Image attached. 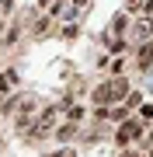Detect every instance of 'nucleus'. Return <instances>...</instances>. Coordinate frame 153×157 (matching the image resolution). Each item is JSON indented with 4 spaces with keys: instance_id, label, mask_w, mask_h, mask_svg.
Wrapping results in <instances>:
<instances>
[{
    "instance_id": "obj_6",
    "label": "nucleus",
    "mask_w": 153,
    "mask_h": 157,
    "mask_svg": "<svg viewBox=\"0 0 153 157\" xmlns=\"http://www.w3.org/2000/svg\"><path fill=\"white\" fill-rule=\"evenodd\" d=\"M150 28H153L150 21H139V25H136V32H139V35H150Z\"/></svg>"
},
{
    "instance_id": "obj_9",
    "label": "nucleus",
    "mask_w": 153,
    "mask_h": 157,
    "mask_svg": "<svg viewBox=\"0 0 153 157\" xmlns=\"http://www.w3.org/2000/svg\"><path fill=\"white\" fill-rule=\"evenodd\" d=\"M38 4H49V0H38Z\"/></svg>"
},
{
    "instance_id": "obj_2",
    "label": "nucleus",
    "mask_w": 153,
    "mask_h": 157,
    "mask_svg": "<svg viewBox=\"0 0 153 157\" xmlns=\"http://www.w3.org/2000/svg\"><path fill=\"white\" fill-rule=\"evenodd\" d=\"M108 91H111V101H118L122 94H129V84H125V80H122V77H115V80H111V84H108Z\"/></svg>"
},
{
    "instance_id": "obj_4",
    "label": "nucleus",
    "mask_w": 153,
    "mask_h": 157,
    "mask_svg": "<svg viewBox=\"0 0 153 157\" xmlns=\"http://www.w3.org/2000/svg\"><path fill=\"white\" fill-rule=\"evenodd\" d=\"M94 101H97V105H111V91H108V84H101V87L94 91Z\"/></svg>"
},
{
    "instance_id": "obj_5",
    "label": "nucleus",
    "mask_w": 153,
    "mask_h": 157,
    "mask_svg": "<svg viewBox=\"0 0 153 157\" xmlns=\"http://www.w3.org/2000/svg\"><path fill=\"white\" fill-rule=\"evenodd\" d=\"M80 115H84V108H80V105H70V119H73V122H77Z\"/></svg>"
},
{
    "instance_id": "obj_3",
    "label": "nucleus",
    "mask_w": 153,
    "mask_h": 157,
    "mask_svg": "<svg viewBox=\"0 0 153 157\" xmlns=\"http://www.w3.org/2000/svg\"><path fill=\"white\" fill-rule=\"evenodd\" d=\"M150 63H153V42H146V45L139 49V70H146Z\"/></svg>"
},
{
    "instance_id": "obj_7",
    "label": "nucleus",
    "mask_w": 153,
    "mask_h": 157,
    "mask_svg": "<svg viewBox=\"0 0 153 157\" xmlns=\"http://www.w3.org/2000/svg\"><path fill=\"white\" fill-rule=\"evenodd\" d=\"M59 157H73V154H70V150H63V154H59Z\"/></svg>"
},
{
    "instance_id": "obj_10",
    "label": "nucleus",
    "mask_w": 153,
    "mask_h": 157,
    "mask_svg": "<svg viewBox=\"0 0 153 157\" xmlns=\"http://www.w3.org/2000/svg\"><path fill=\"white\" fill-rule=\"evenodd\" d=\"M0 98H4V94H0Z\"/></svg>"
},
{
    "instance_id": "obj_8",
    "label": "nucleus",
    "mask_w": 153,
    "mask_h": 157,
    "mask_svg": "<svg viewBox=\"0 0 153 157\" xmlns=\"http://www.w3.org/2000/svg\"><path fill=\"white\" fill-rule=\"evenodd\" d=\"M73 4H87V0H73Z\"/></svg>"
},
{
    "instance_id": "obj_1",
    "label": "nucleus",
    "mask_w": 153,
    "mask_h": 157,
    "mask_svg": "<svg viewBox=\"0 0 153 157\" xmlns=\"http://www.w3.org/2000/svg\"><path fill=\"white\" fill-rule=\"evenodd\" d=\"M136 136H139V122H122V129L115 133V140H118V143L125 147L129 140H136Z\"/></svg>"
}]
</instances>
